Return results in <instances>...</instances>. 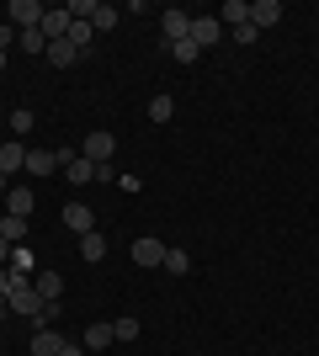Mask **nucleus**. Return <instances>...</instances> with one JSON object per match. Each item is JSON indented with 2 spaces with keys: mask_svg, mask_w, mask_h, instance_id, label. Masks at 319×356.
Segmentation results:
<instances>
[{
  "mask_svg": "<svg viewBox=\"0 0 319 356\" xmlns=\"http://www.w3.org/2000/svg\"><path fill=\"white\" fill-rule=\"evenodd\" d=\"M48 64H59V70H69V64H80L85 59V54H80L75 43H69V38H59V43H48V54H43Z\"/></svg>",
  "mask_w": 319,
  "mask_h": 356,
  "instance_id": "9d476101",
  "label": "nucleus"
},
{
  "mask_svg": "<svg viewBox=\"0 0 319 356\" xmlns=\"http://www.w3.org/2000/svg\"><path fill=\"white\" fill-rule=\"evenodd\" d=\"M6 64H11V59H6V48H0V70H6Z\"/></svg>",
  "mask_w": 319,
  "mask_h": 356,
  "instance_id": "72a5a7b5",
  "label": "nucleus"
},
{
  "mask_svg": "<svg viewBox=\"0 0 319 356\" xmlns=\"http://www.w3.org/2000/svg\"><path fill=\"white\" fill-rule=\"evenodd\" d=\"M80 255H85L91 266H96V261H106V239L96 234V229H91V234H80Z\"/></svg>",
  "mask_w": 319,
  "mask_h": 356,
  "instance_id": "6ab92c4d",
  "label": "nucleus"
},
{
  "mask_svg": "<svg viewBox=\"0 0 319 356\" xmlns=\"http://www.w3.org/2000/svg\"><path fill=\"white\" fill-rule=\"evenodd\" d=\"M43 11H48V6H38V0H11V6H6V22H11L16 32H27V27L43 22Z\"/></svg>",
  "mask_w": 319,
  "mask_h": 356,
  "instance_id": "f03ea898",
  "label": "nucleus"
},
{
  "mask_svg": "<svg viewBox=\"0 0 319 356\" xmlns=\"http://www.w3.org/2000/svg\"><path fill=\"white\" fill-rule=\"evenodd\" d=\"M165 54H170V59H181V64H197V59H202V48L192 43V38H186V43H170Z\"/></svg>",
  "mask_w": 319,
  "mask_h": 356,
  "instance_id": "b1692460",
  "label": "nucleus"
},
{
  "mask_svg": "<svg viewBox=\"0 0 319 356\" xmlns=\"http://www.w3.org/2000/svg\"><path fill=\"white\" fill-rule=\"evenodd\" d=\"M59 351H64L59 330H32V356H59Z\"/></svg>",
  "mask_w": 319,
  "mask_h": 356,
  "instance_id": "4468645a",
  "label": "nucleus"
},
{
  "mask_svg": "<svg viewBox=\"0 0 319 356\" xmlns=\"http://www.w3.org/2000/svg\"><path fill=\"white\" fill-rule=\"evenodd\" d=\"M11 134H16V138L32 134V112H27V106H16V112H11Z\"/></svg>",
  "mask_w": 319,
  "mask_h": 356,
  "instance_id": "bb28decb",
  "label": "nucleus"
},
{
  "mask_svg": "<svg viewBox=\"0 0 319 356\" xmlns=\"http://www.w3.org/2000/svg\"><path fill=\"white\" fill-rule=\"evenodd\" d=\"M16 43V27H11V22H0V48H11Z\"/></svg>",
  "mask_w": 319,
  "mask_h": 356,
  "instance_id": "c85d7f7f",
  "label": "nucleus"
},
{
  "mask_svg": "<svg viewBox=\"0 0 319 356\" xmlns=\"http://www.w3.org/2000/svg\"><path fill=\"white\" fill-rule=\"evenodd\" d=\"M16 43H22V54H32V59H43L48 54V38L38 27H27V32H16Z\"/></svg>",
  "mask_w": 319,
  "mask_h": 356,
  "instance_id": "a211bd4d",
  "label": "nucleus"
},
{
  "mask_svg": "<svg viewBox=\"0 0 319 356\" xmlns=\"http://www.w3.org/2000/svg\"><path fill=\"white\" fill-rule=\"evenodd\" d=\"M112 341H117V335H112V325H91V330H85V351H106Z\"/></svg>",
  "mask_w": 319,
  "mask_h": 356,
  "instance_id": "aec40b11",
  "label": "nucleus"
},
{
  "mask_svg": "<svg viewBox=\"0 0 319 356\" xmlns=\"http://www.w3.org/2000/svg\"><path fill=\"white\" fill-rule=\"evenodd\" d=\"M38 32H43L48 43H59V38H69V11H43V22H38Z\"/></svg>",
  "mask_w": 319,
  "mask_h": 356,
  "instance_id": "6e6552de",
  "label": "nucleus"
},
{
  "mask_svg": "<svg viewBox=\"0 0 319 356\" xmlns=\"http://www.w3.org/2000/svg\"><path fill=\"white\" fill-rule=\"evenodd\" d=\"M27 229H32V218H16V213H6V218H0V239H6V245H22V239H27Z\"/></svg>",
  "mask_w": 319,
  "mask_h": 356,
  "instance_id": "f3484780",
  "label": "nucleus"
},
{
  "mask_svg": "<svg viewBox=\"0 0 319 356\" xmlns=\"http://www.w3.org/2000/svg\"><path fill=\"white\" fill-rule=\"evenodd\" d=\"M0 192H11V176H0Z\"/></svg>",
  "mask_w": 319,
  "mask_h": 356,
  "instance_id": "473e14b6",
  "label": "nucleus"
},
{
  "mask_svg": "<svg viewBox=\"0 0 319 356\" xmlns=\"http://www.w3.org/2000/svg\"><path fill=\"white\" fill-rule=\"evenodd\" d=\"M69 43H75L80 54H85V48L96 43V27H91V22H69Z\"/></svg>",
  "mask_w": 319,
  "mask_h": 356,
  "instance_id": "412c9836",
  "label": "nucleus"
},
{
  "mask_svg": "<svg viewBox=\"0 0 319 356\" xmlns=\"http://www.w3.org/2000/svg\"><path fill=\"white\" fill-rule=\"evenodd\" d=\"M27 170L32 176H54L59 170V149H27Z\"/></svg>",
  "mask_w": 319,
  "mask_h": 356,
  "instance_id": "9b49d317",
  "label": "nucleus"
},
{
  "mask_svg": "<svg viewBox=\"0 0 319 356\" xmlns=\"http://www.w3.org/2000/svg\"><path fill=\"white\" fill-rule=\"evenodd\" d=\"M64 176H69V186H85V181H96V165L85 154H75V160H64Z\"/></svg>",
  "mask_w": 319,
  "mask_h": 356,
  "instance_id": "dca6fc26",
  "label": "nucleus"
},
{
  "mask_svg": "<svg viewBox=\"0 0 319 356\" xmlns=\"http://www.w3.org/2000/svg\"><path fill=\"white\" fill-rule=\"evenodd\" d=\"M170 112H176V102H170L165 90H160V96L149 102V122H170Z\"/></svg>",
  "mask_w": 319,
  "mask_h": 356,
  "instance_id": "393cba45",
  "label": "nucleus"
},
{
  "mask_svg": "<svg viewBox=\"0 0 319 356\" xmlns=\"http://www.w3.org/2000/svg\"><path fill=\"white\" fill-rule=\"evenodd\" d=\"M229 38H234V43H240V48H250V43H256V38H261V32L250 27V22H245V27H234V32H229Z\"/></svg>",
  "mask_w": 319,
  "mask_h": 356,
  "instance_id": "cd10ccee",
  "label": "nucleus"
},
{
  "mask_svg": "<svg viewBox=\"0 0 319 356\" xmlns=\"http://www.w3.org/2000/svg\"><path fill=\"white\" fill-rule=\"evenodd\" d=\"M59 356H85V346H75V341H64V351Z\"/></svg>",
  "mask_w": 319,
  "mask_h": 356,
  "instance_id": "7c9ffc66",
  "label": "nucleus"
},
{
  "mask_svg": "<svg viewBox=\"0 0 319 356\" xmlns=\"http://www.w3.org/2000/svg\"><path fill=\"white\" fill-rule=\"evenodd\" d=\"M64 229H75V234H91V229H96V213L85 208V202H69V208H64Z\"/></svg>",
  "mask_w": 319,
  "mask_h": 356,
  "instance_id": "0eeeda50",
  "label": "nucleus"
},
{
  "mask_svg": "<svg viewBox=\"0 0 319 356\" xmlns=\"http://www.w3.org/2000/svg\"><path fill=\"white\" fill-rule=\"evenodd\" d=\"M133 261L138 266H165V245H160L154 234H138L133 239Z\"/></svg>",
  "mask_w": 319,
  "mask_h": 356,
  "instance_id": "39448f33",
  "label": "nucleus"
},
{
  "mask_svg": "<svg viewBox=\"0 0 319 356\" xmlns=\"http://www.w3.org/2000/svg\"><path fill=\"white\" fill-rule=\"evenodd\" d=\"M11 250H16V245H6V239H0V266H11Z\"/></svg>",
  "mask_w": 319,
  "mask_h": 356,
  "instance_id": "2f4dec72",
  "label": "nucleus"
},
{
  "mask_svg": "<svg viewBox=\"0 0 319 356\" xmlns=\"http://www.w3.org/2000/svg\"><path fill=\"white\" fill-rule=\"evenodd\" d=\"M112 149H117V138L106 134V128H96V134L80 138V154H85L91 165H112Z\"/></svg>",
  "mask_w": 319,
  "mask_h": 356,
  "instance_id": "f257e3e1",
  "label": "nucleus"
},
{
  "mask_svg": "<svg viewBox=\"0 0 319 356\" xmlns=\"http://www.w3.org/2000/svg\"><path fill=\"white\" fill-rule=\"evenodd\" d=\"M27 170V144H0V176Z\"/></svg>",
  "mask_w": 319,
  "mask_h": 356,
  "instance_id": "2eb2a0df",
  "label": "nucleus"
},
{
  "mask_svg": "<svg viewBox=\"0 0 319 356\" xmlns=\"http://www.w3.org/2000/svg\"><path fill=\"white\" fill-rule=\"evenodd\" d=\"M192 43L197 48L224 43V22H218V16H192Z\"/></svg>",
  "mask_w": 319,
  "mask_h": 356,
  "instance_id": "20e7f679",
  "label": "nucleus"
},
{
  "mask_svg": "<svg viewBox=\"0 0 319 356\" xmlns=\"http://www.w3.org/2000/svg\"><path fill=\"white\" fill-rule=\"evenodd\" d=\"M112 335H117V341H138V319L133 314H117V319H112Z\"/></svg>",
  "mask_w": 319,
  "mask_h": 356,
  "instance_id": "5701e85b",
  "label": "nucleus"
},
{
  "mask_svg": "<svg viewBox=\"0 0 319 356\" xmlns=\"http://www.w3.org/2000/svg\"><path fill=\"white\" fill-rule=\"evenodd\" d=\"M91 27H96V38H101V32H112V27H117V6H96Z\"/></svg>",
  "mask_w": 319,
  "mask_h": 356,
  "instance_id": "4be33fe9",
  "label": "nucleus"
},
{
  "mask_svg": "<svg viewBox=\"0 0 319 356\" xmlns=\"http://www.w3.org/2000/svg\"><path fill=\"white\" fill-rule=\"evenodd\" d=\"M32 287H38V298H43V303H59L64 277H59V271H38V277H32Z\"/></svg>",
  "mask_w": 319,
  "mask_h": 356,
  "instance_id": "ddd939ff",
  "label": "nucleus"
},
{
  "mask_svg": "<svg viewBox=\"0 0 319 356\" xmlns=\"http://www.w3.org/2000/svg\"><path fill=\"white\" fill-rule=\"evenodd\" d=\"M277 22H282V0H256V6H250V27L256 32L277 27Z\"/></svg>",
  "mask_w": 319,
  "mask_h": 356,
  "instance_id": "423d86ee",
  "label": "nucleus"
},
{
  "mask_svg": "<svg viewBox=\"0 0 319 356\" xmlns=\"http://www.w3.org/2000/svg\"><path fill=\"white\" fill-rule=\"evenodd\" d=\"M11 293V266H0V298Z\"/></svg>",
  "mask_w": 319,
  "mask_h": 356,
  "instance_id": "c756f323",
  "label": "nucleus"
},
{
  "mask_svg": "<svg viewBox=\"0 0 319 356\" xmlns=\"http://www.w3.org/2000/svg\"><path fill=\"white\" fill-rule=\"evenodd\" d=\"M32 208H38L32 186H11V192H6V213H16V218H32Z\"/></svg>",
  "mask_w": 319,
  "mask_h": 356,
  "instance_id": "1a4fd4ad",
  "label": "nucleus"
},
{
  "mask_svg": "<svg viewBox=\"0 0 319 356\" xmlns=\"http://www.w3.org/2000/svg\"><path fill=\"white\" fill-rule=\"evenodd\" d=\"M218 22H224V32L245 27V22H250V6H245V0H224V6H218Z\"/></svg>",
  "mask_w": 319,
  "mask_h": 356,
  "instance_id": "f8f14e48",
  "label": "nucleus"
},
{
  "mask_svg": "<svg viewBox=\"0 0 319 356\" xmlns=\"http://www.w3.org/2000/svg\"><path fill=\"white\" fill-rule=\"evenodd\" d=\"M165 271L170 277H186V271H192V255L186 250H165Z\"/></svg>",
  "mask_w": 319,
  "mask_h": 356,
  "instance_id": "a878e982",
  "label": "nucleus"
},
{
  "mask_svg": "<svg viewBox=\"0 0 319 356\" xmlns=\"http://www.w3.org/2000/svg\"><path fill=\"white\" fill-rule=\"evenodd\" d=\"M160 32H165V48L170 43H186V38H192V16L170 6V11H160Z\"/></svg>",
  "mask_w": 319,
  "mask_h": 356,
  "instance_id": "7ed1b4c3",
  "label": "nucleus"
}]
</instances>
